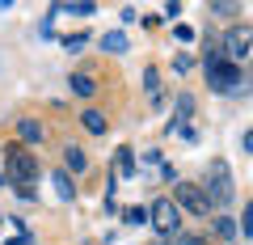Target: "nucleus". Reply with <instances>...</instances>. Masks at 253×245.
Masks as SVG:
<instances>
[{
  "label": "nucleus",
  "instance_id": "ddd939ff",
  "mask_svg": "<svg viewBox=\"0 0 253 245\" xmlns=\"http://www.w3.org/2000/svg\"><path fill=\"white\" fill-rule=\"evenodd\" d=\"M51 182H55V191H59V199H76V186H72V173L68 169H59Z\"/></svg>",
  "mask_w": 253,
  "mask_h": 245
},
{
  "label": "nucleus",
  "instance_id": "f257e3e1",
  "mask_svg": "<svg viewBox=\"0 0 253 245\" xmlns=\"http://www.w3.org/2000/svg\"><path fill=\"white\" fill-rule=\"evenodd\" d=\"M203 195H207L211 207H228V203L236 199V182H232V169H228L224 156H215V161L207 165V178H203Z\"/></svg>",
  "mask_w": 253,
  "mask_h": 245
},
{
  "label": "nucleus",
  "instance_id": "412c9836",
  "mask_svg": "<svg viewBox=\"0 0 253 245\" xmlns=\"http://www.w3.org/2000/svg\"><path fill=\"white\" fill-rule=\"evenodd\" d=\"M241 233H245V237H253V203L245 207V224H241Z\"/></svg>",
  "mask_w": 253,
  "mask_h": 245
},
{
  "label": "nucleus",
  "instance_id": "f03ea898",
  "mask_svg": "<svg viewBox=\"0 0 253 245\" xmlns=\"http://www.w3.org/2000/svg\"><path fill=\"white\" fill-rule=\"evenodd\" d=\"M4 173L17 191H30V182L38 178V156L26 144H4Z\"/></svg>",
  "mask_w": 253,
  "mask_h": 245
},
{
  "label": "nucleus",
  "instance_id": "a211bd4d",
  "mask_svg": "<svg viewBox=\"0 0 253 245\" xmlns=\"http://www.w3.org/2000/svg\"><path fill=\"white\" fill-rule=\"evenodd\" d=\"M123 220H126V224H152V216H148L144 207H126V211H123Z\"/></svg>",
  "mask_w": 253,
  "mask_h": 245
},
{
  "label": "nucleus",
  "instance_id": "aec40b11",
  "mask_svg": "<svg viewBox=\"0 0 253 245\" xmlns=\"http://www.w3.org/2000/svg\"><path fill=\"white\" fill-rule=\"evenodd\" d=\"M84 43H89V38H84V34H72V38H63V47H68V51H81Z\"/></svg>",
  "mask_w": 253,
  "mask_h": 245
},
{
  "label": "nucleus",
  "instance_id": "6e6552de",
  "mask_svg": "<svg viewBox=\"0 0 253 245\" xmlns=\"http://www.w3.org/2000/svg\"><path fill=\"white\" fill-rule=\"evenodd\" d=\"M68 89H72L76 98H93V93H97V76L93 72H72L68 76Z\"/></svg>",
  "mask_w": 253,
  "mask_h": 245
},
{
  "label": "nucleus",
  "instance_id": "9d476101",
  "mask_svg": "<svg viewBox=\"0 0 253 245\" xmlns=\"http://www.w3.org/2000/svg\"><path fill=\"white\" fill-rule=\"evenodd\" d=\"M63 165H68V173H84V169H89V156H84V148L68 144V148H63Z\"/></svg>",
  "mask_w": 253,
  "mask_h": 245
},
{
  "label": "nucleus",
  "instance_id": "2eb2a0df",
  "mask_svg": "<svg viewBox=\"0 0 253 245\" xmlns=\"http://www.w3.org/2000/svg\"><path fill=\"white\" fill-rule=\"evenodd\" d=\"M118 173H123V178L135 173V152H131V148H118Z\"/></svg>",
  "mask_w": 253,
  "mask_h": 245
},
{
  "label": "nucleus",
  "instance_id": "39448f33",
  "mask_svg": "<svg viewBox=\"0 0 253 245\" xmlns=\"http://www.w3.org/2000/svg\"><path fill=\"white\" fill-rule=\"evenodd\" d=\"M173 203H177L181 211H190V216H211L207 195H203V186H194V182H177V191H173Z\"/></svg>",
  "mask_w": 253,
  "mask_h": 245
},
{
  "label": "nucleus",
  "instance_id": "0eeeda50",
  "mask_svg": "<svg viewBox=\"0 0 253 245\" xmlns=\"http://www.w3.org/2000/svg\"><path fill=\"white\" fill-rule=\"evenodd\" d=\"M190 118H194V98H190V93H181L177 98V106H173V123H169V131H186V123Z\"/></svg>",
  "mask_w": 253,
  "mask_h": 245
},
{
  "label": "nucleus",
  "instance_id": "423d86ee",
  "mask_svg": "<svg viewBox=\"0 0 253 245\" xmlns=\"http://www.w3.org/2000/svg\"><path fill=\"white\" fill-rule=\"evenodd\" d=\"M207 85H211V93H236V85H241V68L224 59V64L207 68Z\"/></svg>",
  "mask_w": 253,
  "mask_h": 245
},
{
  "label": "nucleus",
  "instance_id": "4468645a",
  "mask_svg": "<svg viewBox=\"0 0 253 245\" xmlns=\"http://www.w3.org/2000/svg\"><path fill=\"white\" fill-rule=\"evenodd\" d=\"M144 89H148V98H152V106H161V76H156V68H148L144 72Z\"/></svg>",
  "mask_w": 253,
  "mask_h": 245
},
{
  "label": "nucleus",
  "instance_id": "6ab92c4d",
  "mask_svg": "<svg viewBox=\"0 0 253 245\" xmlns=\"http://www.w3.org/2000/svg\"><path fill=\"white\" fill-rule=\"evenodd\" d=\"M173 245H207V237H199V233H177V237H173Z\"/></svg>",
  "mask_w": 253,
  "mask_h": 245
},
{
  "label": "nucleus",
  "instance_id": "f3484780",
  "mask_svg": "<svg viewBox=\"0 0 253 245\" xmlns=\"http://www.w3.org/2000/svg\"><path fill=\"white\" fill-rule=\"evenodd\" d=\"M211 13H215V17H236V13H241V4H232V0H215V4H211Z\"/></svg>",
  "mask_w": 253,
  "mask_h": 245
},
{
  "label": "nucleus",
  "instance_id": "f8f14e48",
  "mask_svg": "<svg viewBox=\"0 0 253 245\" xmlns=\"http://www.w3.org/2000/svg\"><path fill=\"white\" fill-rule=\"evenodd\" d=\"M101 51L123 55V51H126V34H123V30H114V34H101Z\"/></svg>",
  "mask_w": 253,
  "mask_h": 245
},
{
  "label": "nucleus",
  "instance_id": "7ed1b4c3",
  "mask_svg": "<svg viewBox=\"0 0 253 245\" xmlns=\"http://www.w3.org/2000/svg\"><path fill=\"white\" fill-rule=\"evenodd\" d=\"M148 216H152V228H156L161 237H169V241L181 233V207H177L173 199H152Z\"/></svg>",
  "mask_w": 253,
  "mask_h": 245
},
{
  "label": "nucleus",
  "instance_id": "dca6fc26",
  "mask_svg": "<svg viewBox=\"0 0 253 245\" xmlns=\"http://www.w3.org/2000/svg\"><path fill=\"white\" fill-rule=\"evenodd\" d=\"M215 233L224 237V241H232V237L241 233V224H232V216H219V220H215Z\"/></svg>",
  "mask_w": 253,
  "mask_h": 245
},
{
  "label": "nucleus",
  "instance_id": "20e7f679",
  "mask_svg": "<svg viewBox=\"0 0 253 245\" xmlns=\"http://www.w3.org/2000/svg\"><path fill=\"white\" fill-rule=\"evenodd\" d=\"M219 47H224L228 64L241 68V59H249V51H253V30H249V26H232V30L224 34V43H219Z\"/></svg>",
  "mask_w": 253,
  "mask_h": 245
},
{
  "label": "nucleus",
  "instance_id": "1a4fd4ad",
  "mask_svg": "<svg viewBox=\"0 0 253 245\" xmlns=\"http://www.w3.org/2000/svg\"><path fill=\"white\" fill-rule=\"evenodd\" d=\"M17 136H21V144H42V123L38 118H17Z\"/></svg>",
  "mask_w": 253,
  "mask_h": 245
},
{
  "label": "nucleus",
  "instance_id": "9b49d317",
  "mask_svg": "<svg viewBox=\"0 0 253 245\" xmlns=\"http://www.w3.org/2000/svg\"><path fill=\"white\" fill-rule=\"evenodd\" d=\"M81 127L89 131V136H106V114H101V110H84V114H81Z\"/></svg>",
  "mask_w": 253,
  "mask_h": 245
}]
</instances>
